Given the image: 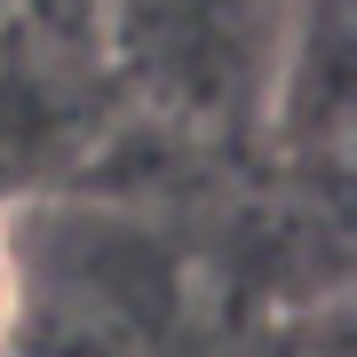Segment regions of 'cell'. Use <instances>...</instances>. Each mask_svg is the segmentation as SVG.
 <instances>
[{"instance_id":"7a4b0ae2","label":"cell","mask_w":357,"mask_h":357,"mask_svg":"<svg viewBox=\"0 0 357 357\" xmlns=\"http://www.w3.org/2000/svg\"><path fill=\"white\" fill-rule=\"evenodd\" d=\"M16 326H24V270H16V215L0 206V357L16 349Z\"/></svg>"},{"instance_id":"6da1fadb","label":"cell","mask_w":357,"mask_h":357,"mask_svg":"<svg viewBox=\"0 0 357 357\" xmlns=\"http://www.w3.org/2000/svg\"><path fill=\"white\" fill-rule=\"evenodd\" d=\"M112 32L135 72H151L159 103L222 112L230 88H255L278 56L294 16H270L262 0H112Z\"/></svg>"},{"instance_id":"3957f363","label":"cell","mask_w":357,"mask_h":357,"mask_svg":"<svg viewBox=\"0 0 357 357\" xmlns=\"http://www.w3.org/2000/svg\"><path fill=\"white\" fill-rule=\"evenodd\" d=\"M16 8H24V0H0V24H8V16H16Z\"/></svg>"},{"instance_id":"277c9868","label":"cell","mask_w":357,"mask_h":357,"mask_svg":"<svg viewBox=\"0 0 357 357\" xmlns=\"http://www.w3.org/2000/svg\"><path fill=\"white\" fill-rule=\"evenodd\" d=\"M8 357H24V349H8Z\"/></svg>"}]
</instances>
